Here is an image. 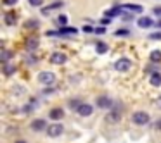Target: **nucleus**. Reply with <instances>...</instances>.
Here are the masks:
<instances>
[{"instance_id":"f3484780","label":"nucleus","mask_w":161,"mask_h":143,"mask_svg":"<svg viewBox=\"0 0 161 143\" xmlns=\"http://www.w3.org/2000/svg\"><path fill=\"white\" fill-rule=\"evenodd\" d=\"M137 24H139L140 28H151V26H154V23L151 18H140L139 21H137Z\"/></svg>"},{"instance_id":"a211bd4d","label":"nucleus","mask_w":161,"mask_h":143,"mask_svg":"<svg viewBox=\"0 0 161 143\" xmlns=\"http://www.w3.org/2000/svg\"><path fill=\"white\" fill-rule=\"evenodd\" d=\"M149 81H151V84H153V86H161V74L158 73H153L151 74V78H149Z\"/></svg>"},{"instance_id":"a878e982","label":"nucleus","mask_w":161,"mask_h":143,"mask_svg":"<svg viewBox=\"0 0 161 143\" xmlns=\"http://www.w3.org/2000/svg\"><path fill=\"white\" fill-rule=\"evenodd\" d=\"M18 4V0H4V5H14Z\"/></svg>"},{"instance_id":"1a4fd4ad","label":"nucleus","mask_w":161,"mask_h":143,"mask_svg":"<svg viewBox=\"0 0 161 143\" xmlns=\"http://www.w3.org/2000/svg\"><path fill=\"white\" fill-rule=\"evenodd\" d=\"M47 128H49V124H47L45 119H33L31 121V129L33 131H43V129L47 131Z\"/></svg>"},{"instance_id":"6e6552de","label":"nucleus","mask_w":161,"mask_h":143,"mask_svg":"<svg viewBox=\"0 0 161 143\" xmlns=\"http://www.w3.org/2000/svg\"><path fill=\"white\" fill-rule=\"evenodd\" d=\"M38 45H40L38 36H30V38H26V42H25V47H26L28 52H35V50L38 49Z\"/></svg>"},{"instance_id":"c85d7f7f","label":"nucleus","mask_w":161,"mask_h":143,"mask_svg":"<svg viewBox=\"0 0 161 143\" xmlns=\"http://www.w3.org/2000/svg\"><path fill=\"white\" fill-rule=\"evenodd\" d=\"M116 35H128V29H118V31H116Z\"/></svg>"},{"instance_id":"f704fd0d","label":"nucleus","mask_w":161,"mask_h":143,"mask_svg":"<svg viewBox=\"0 0 161 143\" xmlns=\"http://www.w3.org/2000/svg\"><path fill=\"white\" fill-rule=\"evenodd\" d=\"M14 143H28L26 140H18V141H14Z\"/></svg>"},{"instance_id":"9b49d317","label":"nucleus","mask_w":161,"mask_h":143,"mask_svg":"<svg viewBox=\"0 0 161 143\" xmlns=\"http://www.w3.org/2000/svg\"><path fill=\"white\" fill-rule=\"evenodd\" d=\"M68 60V57L64 55L63 52H54L52 55H50V62L56 64V66H61V64H64Z\"/></svg>"},{"instance_id":"7ed1b4c3","label":"nucleus","mask_w":161,"mask_h":143,"mask_svg":"<svg viewBox=\"0 0 161 143\" xmlns=\"http://www.w3.org/2000/svg\"><path fill=\"white\" fill-rule=\"evenodd\" d=\"M119 121H121V110H119V107H113L111 112L106 115V122L108 124H118Z\"/></svg>"},{"instance_id":"0eeeda50","label":"nucleus","mask_w":161,"mask_h":143,"mask_svg":"<svg viewBox=\"0 0 161 143\" xmlns=\"http://www.w3.org/2000/svg\"><path fill=\"white\" fill-rule=\"evenodd\" d=\"M78 29L76 28H69V26H66V28H61L59 31H47V36H66V35H76Z\"/></svg>"},{"instance_id":"c756f323","label":"nucleus","mask_w":161,"mask_h":143,"mask_svg":"<svg viewBox=\"0 0 161 143\" xmlns=\"http://www.w3.org/2000/svg\"><path fill=\"white\" fill-rule=\"evenodd\" d=\"M104 31H106L104 28H95V29H94V33H97V35H102Z\"/></svg>"},{"instance_id":"2eb2a0df","label":"nucleus","mask_w":161,"mask_h":143,"mask_svg":"<svg viewBox=\"0 0 161 143\" xmlns=\"http://www.w3.org/2000/svg\"><path fill=\"white\" fill-rule=\"evenodd\" d=\"M121 7H123V11H130V12H142L144 11L142 5H137V4H125Z\"/></svg>"},{"instance_id":"393cba45","label":"nucleus","mask_w":161,"mask_h":143,"mask_svg":"<svg viewBox=\"0 0 161 143\" xmlns=\"http://www.w3.org/2000/svg\"><path fill=\"white\" fill-rule=\"evenodd\" d=\"M154 105H156V107L161 110V95H159V97H156V98H154Z\"/></svg>"},{"instance_id":"5701e85b","label":"nucleus","mask_w":161,"mask_h":143,"mask_svg":"<svg viewBox=\"0 0 161 143\" xmlns=\"http://www.w3.org/2000/svg\"><path fill=\"white\" fill-rule=\"evenodd\" d=\"M25 26L28 29H36V28H38V21H36V19H30V21H26Z\"/></svg>"},{"instance_id":"20e7f679","label":"nucleus","mask_w":161,"mask_h":143,"mask_svg":"<svg viewBox=\"0 0 161 143\" xmlns=\"http://www.w3.org/2000/svg\"><path fill=\"white\" fill-rule=\"evenodd\" d=\"M64 131L63 124L61 122H54V124H49V128H47V135L50 136V138H57V136H61Z\"/></svg>"},{"instance_id":"9d476101","label":"nucleus","mask_w":161,"mask_h":143,"mask_svg":"<svg viewBox=\"0 0 161 143\" xmlns=\"http://www.w3.org/2000/svg\"><path fill=\"white\" fill-rule=\"evenodd\" d=\"M78 114L81 115V117H88V115L94 114V107H92L90 104H81L80 107H78Z\"/></svg>"},{"instance_id":"2f4dec72","label":"nucleus","mask_w":161,"mask_h":143,"mask_svg":"<svg viewBox=\"0 0 161 143\" xmlns=\"http://www.w3.org/2000/svg\"><path fill=\"white\" fill-rule=\"evenodd\" d=\"M31 5H42V0H30Z\"/></svg>"},{"instance_id":"4468645a","label":"nucleus","mask_w":161,"mask_h":143,"mask_svg":"<svg viewBox=\"0 0 161 143\" xmlns=\"http://www.w3.org/2000/svg\"><path fill=\"white\" fill-rule=\"evenodd\" d=\"M2 73H4V76H12V74L16 73V66L14 64H4L2 66Z\"/></svg>"},{"instance_id":"f8f14e48","label":"nucleus","mask_w":161,"mask_h":143,"mask_svg":"<svg viewBox=\"0 0 161 143\" xmlns=\"http://www.w3.org/2000/svg\"><path fill=\"white\" fill-rule=\"evenodd\" d=\"M4 23H5L7 26H14L16 23H18V16H16V12H14V11L5 12V16H4Z\"/></svg>"},{"instance_id":"f03ea898","label":"nucleus","mask_w":161,"mask_h":143,"mask_svg":"<svg viewBox=\"0 0 161 143\" xmlns=\"http://www.w3.org/2000/svg\"><path fill=\"white\" fill-rule=\"evenodd\" d=\"M149 121H151V115L144 110H137L132 114V122L137 126H146V124H149Z\"/></svg>"},{"instance_id":"aec40b11","label":"nucleus","mask_w":161,"mask_h":143,"mask_svg":"<svg viewBox=\"0 0 161 143\" xmlns=\"http://www.w3.org/2000/svg\"><path fill=\"white\" fill-rule=\"evenodd\" d=\"M149 60L151 62H161V50H153L149 54Z\"/></svg>"},{"instance_id":"72a5a7b5","label":"nucleus","mask_w":161,"mask_h":143,"mask_svg":"<svg viewBox=\"0 0 161 143\" xmlns=\"http://www.w3.org/2000/svg\"><path fill=\"white\" fill-rule=\"evenodd\" d=\"M94 29H95V28H90V26H85V28H83V31L90 33V31H94Z\"/></svg>"},{"instance_id":"412c9836","label":"nucleus","mask_w":161,"mask_h":143,"mask_svg":"<svg viewBox=\"0 0 161 143\" xmlns=\"http://www.w3.org/2000/svg\"><path fill=\"white\" fill-rule=\"evenodd\" d=\"M59 7H63V2H54V4L47 5V7L43 9V12H45V14H49L50 11H54V9H59Z\"/></svg>"},{"instance_id":"bb28decb","label":"nucleus","mask_w":161,"mask_h":143,"mask_svg":"<svg viewBox=\"0 0 161 143\" xmlns=\"http://www.w3.org/2000/svg\"><path fill=\"white\" fill-rule=\"evenodd\" d=\"M154 128H156V129H158V131H161V117H159V119H158V121H156V122H154Z\"/></svg>"},{"instance_id":"cd10ccee","label":"nucleus","mask_w":161,"mask_h":143,"mask_svg":"<svg viewBox=\"0 0 161 143\" xmlns=\"http://www.w3.org/2000/svg\"><path fill=\"white\" fill-rule=\"evenodd\" d=\"M149 38L151 40H161V33H154V35H151Z\"/></svg>"},{"instance_id":"c9c22d12","label":"nucleus","mask_w":161,"mask_h":143,"mask_svg":"<svg viewBox=\"0 0 161 143\" xmlns=\"http://www.w3.org/2000/svg\"><path fill=\"white\" fill-rule=\"evenodd\" d=\"M154 26H158V28H161V21H159V23H156Z\"/></svg>"},{"instance_id":"ddd939ff","label":"nucleus","mask_w":161,"mask_h":143,"mask_svg":"<svg viewBox=\"0 0 161 143\" xmlns=\"http://www.w3.org/2000/svg\"><path fill=\"white\" fill-rule=\"evenodd\" d=\"M49 115H50L52 121H61V119L64 117V110L61 107H56V109H52V110L49 112Z\"/></svg>"},{"instance_id":"4be33fe9","label":"nucleus","mask_w":161,"mask_h":143,"mask_svg":"<svg viewBox=\"0 0 161 143\" xmlns=\"http://www.w3.org/2000/svg\"><path fill=\"white\" fill-rule=\"evenodd\" d=\"M95 50H97V54H106V52H108V45H106L104 42H97Z\"/></svg>"},{"instance_id":"7c9ffc66","label":"nucleus","mask_w":161,"mask_h":143,"mask_svg":"<svg viewBox=\"0 0 161 143\" xmlns=\"http://www.w3.org/2000/svg\"><path fill=\"white\" fill-rule=\"evenodd\" d=\"M153 12H154L156 16H161V7H154V9H153Z\"/></svg>"},{"instance_id":"6ab92c4d","label":"nucleus","mask_w":161,"mask_h":143,"mask_svg":"<svg viewBox=\"0 0 161 143\" xmlns=\"http://www.w3.org/2000/svg\"><path fill=\"white\" fill-rule=\"evenodd\" d=\"M14 55V52H11V50H2V54H0V60H2V64H7V60L11 59V57Z\"/></svg>"},{"instance_id":"39448f33","label":"nucleus","mask_w":161,"mask_h":143,"mask_svg":"<svg viewBox=\"0 0 161 143\" xmlns=\"http://www.w3.org/2000/svg\"><path fill=\"white\" fill-rule=\"evenodd\" d=\"M130 67H132V60L125 59V57H121V59H118L114 62V69L118 71V73H125V71H128Z\"/></svg>"},{"instance_id":"f257e3e1","label":"nucleus","mask_w":161,"mask_h":143,"mask_svg":"<svg viewBox=\"0 0 161 143\" xmlns=\"http://www.w3.org/2000/svg\"><path fill=\"white\" fill-rule=\"evenodd\" d=\"M38 81H40V84L50 88V86H54V84L57 83V76L52 73V71H42V73L38 74Z\"/></svg>"},{"instance_id":"b1692460","label":"nucleus","mask_w":161,"mask_h":143,"mask_svg":"<svg viewBox=\"0 0 161 143\" xmlns=\"http://www.w3.org/2000/svg\"><path fill=\"white\" fill-rule=\"evenodd\" d=\"M57 23H59L61 28H66V24H68V18H66V16H59V18H57Z\"/></svg>"},{"instance_id":"dca6fc26","label":"nucleus","mask_w":161,"mask_h":143,"mask_svg":"<svg viewBox=\"0 0 161 143\" xmlns=\"http://www.w3.org/2000/svg\"><path fill=\"white\" fill-rule=\"evenodd\" d=\"M121 12H123V7H113V9H109V11H106V18L113 19V18H116V16H121Z\"/></svg>"},{"instance_id":"423d86ee","label":"nucleus","mask_w":161,"mask_h":143,"mask_svg":"<svg viewBox=\"0 0 161 143\" xmlns=\"http://www.w3.org/2000/svg\"><path fill=\"white\" fill-rule=\"evenodd\" d=\"M95 105H97V109H113V100L108 95H101L95 98Z\"/></svg>"},{"instance_id":"473e14b6","label":"nucleus","mask_w":161,"mask_h":143,"mask_svg":"<svg viewBox=\"0 0 161 143\" xmlns=\"http://www.w3.org/2000/svg\"><path fill=\"white\" fill-rule=\"evenodd\" d=\"M101 24H102V26L109 24V18H104V19H101Z\"/></svg>"}]
</instances>
